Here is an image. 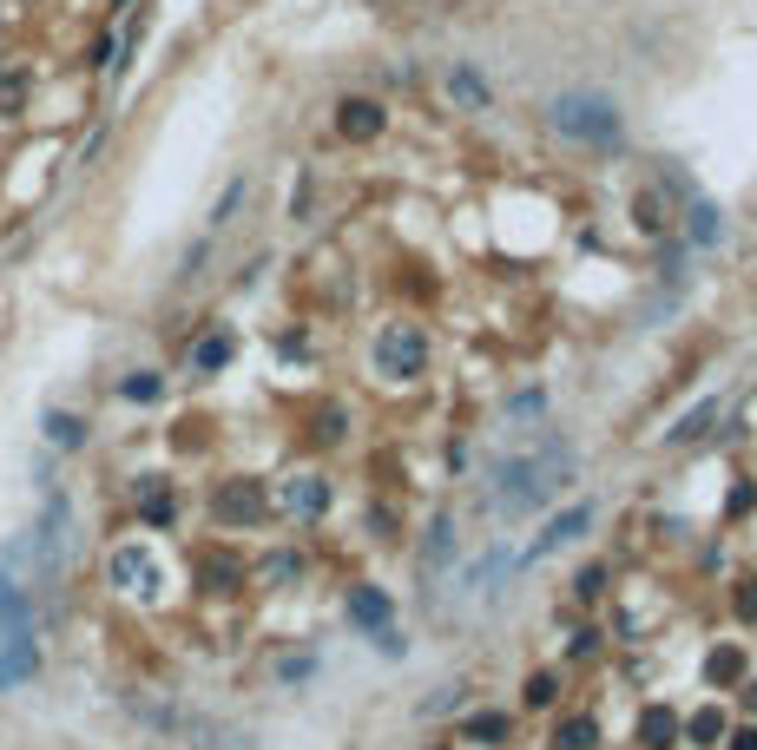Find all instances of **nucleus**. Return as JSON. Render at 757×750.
<instances>
[{
	"label": "nucleus",
	"mask_w": 757,
	"mask_h": 750,
	"mask_svg": "<svg viewBox=\"0 0 757 750\" xmlns=\"http://www.w3.org/2000/svg\"><path fill=\"white\" fill-rule=\"evenodd\" d=\"M573 481V448L567 441H547V448H534V454H514L501 468V487H494V507H501L507 520L514 514H534L540 500H553L560 487Z\"/></svg>",
	"instance_id": "nucleus-1"
},
{
	"label": "nucleus",
	"mask_w": 757,
	"mask_h": 750,
	"mask_svg": "<svg viewBox=\"0 0 757 750\" xmlns=\"http://www.w3.org/2000/svg\"><path fill=\"white\" fill-rule=\"evenodd\" d=\"M132 718H145L152 731L178 737L185 750H257L251 731H237V724L211 718V711H185V704H158V698H126Z\"/></svg>",
	"instance_id": "nucleus-2"
},
{
	"label": "nucleus",
	"mask_w": 757,
	"mask_h": 750,
	"mask_svg": "<svg viewBox=\"0 0 757 750\" xmlns=\"http://www.w3.org/2000/svg\"><path fill=\"white\" fill-rule=\"evenodd\" d=\"M547 125L560 132V139H573V145H593V152H619L626 145V119H619V106L606 93H560L547 106Z\"/></svg>",
	"instance_id": "nucleus-3"
},
{
	"label": "nucleus",
	"mask_w": 757,
	"mask_h": 750,
	"mask_svg": "<svg viewBox=\"0 0 757 750\" xmlns=\"http://www.w3.org/2000/svg\"><path fill=\"white\" fill-rule=\"evenodd\" d=\"M343 612H349V625H363L382 652H402V639H395V606H389V593H382V586H349Z\"/></svg>",
	"instance_id": "nucleus-4"
},
{
	"label": "nucleus",
	"mask_w": 757,
	"mask_h": 750,
	"mask_svg": "<svg viewBox=\"0 0 757 750\" xmlns=\"http://www.w3.org/2000/svg\"><path fill=\"white\" fill-rule=\"evenodd\" d=\"M422 362H428V343H422V329H382L376 336V369L382 375H402V382H409V375H422Z\"/></svg>",
	"instance_id": "nucleus-5"
},
{
	"label": "nucleus",
	"mask_w": 757,
	"mask_h": 750,
	"mask_svg": "<svg viewBox=\"0 0 757 750\" xmlns=\"http://www.w3.org/2000/svg\"><path fill=\"white\" fill-rule=\"evenodd\" d=\"M586 527H593V507H586V500H580V507H567V514H560V520H547V533H540L534 547H527V560H547L553 547H567L573 533H586Z\"/></svg>",
	"instance_id": "nucleus-6"
},
{
	"label": "nucleus",
	"mask_w": 757,
	"mask_h": 750,
	"mask_svg": "<svg viewBox=\"0 0 757 750\" xmlns=\"http://www.w3.org/2000/svg\"><path fill=\"white\" fill-rule=\"evenodd\" d=\"M336 125H343V139H376L389 119H382L376 99H343V106H336Z\"/></svg>",
	"instance_id": "nucleus-7"
},
{
	"label": "nucleus",
	"mask_w": 757,
	"mask_h": 750,
	"mask_svg": "<svg viewBox=\"0 0 757 750\" xmlns=\"http://www.w3.org/2000/svg\"><path fill=\"white\" fill-rule=\"evenodd\" d=\"M448 560H455V520H435L428 527V547H422V579H442L448 573Z\"/></svg>",
	"instance_id": "nucleus-8"
},
{
	"label": "nucleus",
	"mask_w": 757,
	"mask_h": 750,
	"mask_svg": "<svg viewBox=\"0 0 757 750\" xmlns=\"http://www.w3.org/2000/svg\"><path fill=\"white\" fill-rule=\"evenodd\" d=\"M257 514H264V494H257V487L251 481H244V487H218V520H231V527H237V520H257Z\"/></svg>",
	"instance_id": "nucleus-9"
},
{
	"label": "nucleus",
	"mask_w": 757,
	"mask_h": 750,
	"mask_svg": "<svg viewBox=\"0 0 757 750\" xmlns=\"http://www.w3.org/2000/svg\"><path fill=\"white\" fill-rule=\"evenodd\" d=\"M284 507H290V514H303V520H316L323 507H330V487L303 474V481H290V487H284Z\"/></svg>",
	"instance_id": "nucleus-10"
},
{
	"label": "nucleus",
	"mask_w": 757,
	"mask_h": 750,
	"mask_svg": "<svg viewBox=\"0 0 757 750\" xmlns=\"http://www.w3.org/2000/svg\"><path fill=\"white\" fill-rule=\"evenodd\" d=\"M600 744V724L586 718V711H573V718L553 724V750H593Z\"/></svg>",
	"instance_id": "nucleus-11"
},
{
	"label": "nucleus",
	"mask_w": 757,
	"mask_h": 750,
	"mask_svg": "<svg viewBox=\"0 0 757 750\" xmlns=\"http://www.w3.org/2000/svg\"><path fill=\"white\" fill-rule=\"evenodd\" d=\"M461 737H474V744H501L507 737V711H474V718L461 724Z\"/></svg>",
	"instance_id": "nucleus-12"
},
{
	"label": "nucleus",
	"mask_w": 757,
	"mask_h": 750,
	"mask_svg": "<svg viewBox=\"0 0 757 750\" xmlns=\"http://www.w3.org/2000/svg\"><path fill=\"white\" fill-rule=\"evenodd\" d=\"M718 408H725V402H718V395H705V402H698V408H692V415H685V422L672 428L665 441H692V435H705V428L718 422Z\"/></svg>",
	"instance_id": "nucleus-13"
},
{
	"label": "nucleus",
	"mask_w": 757,
	"mask_h": 750,
	"mask_svg": "<svg viewBox=\"0 0 757 750\" xmlns=\"http://www.w3.org/2000/svg\"><path fill=\"white\" fill-rule=\"evenodd\" d=\"M639 737H646L652 750H665V744H672V737H679V718H672V711H659V704H652L646 718H639Z\"/></svg>",
	"instance_id": "nucleus-14"
},
{
	"label": "nucleus",
	"mask_w": 757,
	"mask_h": 750,
	"mask_svg": "<svg viewBox=\"0 0 757 750\" xmlns=\"http://www.w3.org/2000/svg\"><path fill=\"white\" fill-rule=\"evenodd\" d=\"M448 93H455L461 106H488V86H481L468 66H455V73H448Z\"/></svg>",
	"instance_id": "nucleus-15"
},
{
	"label": "nucleus",
	"mask_w": 757,
	"mask_h": 750,
	"mask_svg": "<svg viewBox=\"0 0 757 750\" xmlns=\"http://www.w3.org/2000/svg\"><path fill=\"white\" fill-rule=\"evenodd\" d=\"M692 237L698 244H718V237H725V218H718L711 204H692Z\"/></svg>",
	"instance_id": "nucleus-16"
},
{
	"label": "nucleus",
	"mask_w": 757,
	"mask_h": 750,
	"mask_svg": "<svg viewBox=\"0 0 757 750\" xmlns=\"http://www.w3.org/2000/svg\"><path fill=\"white\" fill-rule=\"evenodd\" d=\"M112 579H119V586H132V579H152V566H145V553H119V560H112ZM132 593H139V586H132Z\"/></svg>",
	"instance_id": "nucleus-17"
},
{
	"label": "nucleus",
	"mask_w": 757,
	"mask_h": 750,
	"mask_svg": "<svg viewBox=\"0 0 757 750\" xmlns=\"http://www.w3.org/2000/svg\"><path fill=\"white\" fill-rule=\"evenodd\" d=\"M685 731H692V744H718V737H725V718H718V711H698Z\"/></svg>",
	"instance_id": "nucleus-18"
},
{
	"label": "nucleus",
	"mask_w": 757,
	"mask_h": 750,
	"mask_svg": "<svg viewBox=\"0 0 757 750\" xmlns=\"http://www.w3.org/2000/svg\"><path fill=\"white\" fill-rule=\"evenodd\" d=\"M244 198H251V185L237 178V185H231V191L218 198V211H211V224H231V218H237V204H244Z\"/></svg>",
	"instance_id": "nucleus-19"
},
{
	"label": "nucleus",
	"mask_w": 757,
	"mask_h": 750,
	"mask_svg": "<svg viewBox=\"0 0 757 750\" xmlns=\"http://www.w3.org/2000/svg\"><path fill=\"white\" fill-rule=\"evenodd\" d=\"M231 362V336H211V343H198V369H224Z\"/></svg>",
	"instance_id": "nucleus-20"
},
{
	"label": "nucleus",
	"mask_w": 757,
	"mask_h": 750,
	"mask_svg": "<svg viewBox=\"0 0 757 750\" xmlns=\"http://www.w3.org/2000/svg\"><path fill=\"white\" fill-rule=\"evenodd\" d=\"M534 415H540V395H534V389L507 402V422H534Z\"/></svg>",
	"instance_id": "nucleus-21"
},
{
	"label": "nucleus",
	"mask_w": 757,
	"mask_h": 750,
	"mask_svg": "<svg viewBox=\"0 0 757 750\" xmlns=\"http://www.w3.org/2000/svg\"><path fill=\"white\" fill-rule=\"evenodd\" d=\"M310 672H316V658H284V665H277V678H284V685H303Z\"/></svg>",
	"instance_id": "nucleus-22"
},
{
	"label": "nucleus",
	"mask_w": 757,
	"mask_h": 750,
	"mask_svg": "<svg viewBox=\"0 0 757 750\" xmlns=\"http://www.w3.org/2000/svg\"><path fill=\"white\" fill-rule=\"evenodd\" d=\"M738 672H744L738 652H718V658H711V685H718V678H738Z\"/></svg>",
	"instance_id": "nucleus-23"
},
{
	"label": "nucleus",
	"mask_w": 757,
	"mask_h": 750,
	"mask_svg": "<svg viewBox=\"0 0 757 750\" xmlns=\"http://www.w3.org/2000/svg\"><path fill=\"white\" fill-rule=\"evenodd\" d=\"M47 428H53V441H66V448H73V441H79V422H73V415H53Z\"/></svg>",
	"instance_id": "nucleus-24"
},
{
	"label": "nucleus",
	"mask_w": 757,
	"mask_h": 750,
	"mask_svg": "<svg viewBox=\"0 0 757 750\" xmlns=\"http://www.w3.org/2000/svg\"><path fill=\"white\" fill-rule=\"evenodd\" d=\"M126 395H132V402H152V395H158V382H152V375H132V382H126Z\"/></svg>",
	"instance_id": "nucleus-25"
},
{
	"label": "nucleus",
	"mask_w": 757,
	"mask_h": 750,
	"mask_svg": "<svg viewBox=\"0 0 757 750\" xmlns=\"http://www.w3.org/2000/svg\"><path fill=\"white\" fill-rule=\"evenodd\" d=\"M738 619H757V579H744V593H738Z\"/></svg>",
	"instance_id": "nucleus-26"
},
{
	"label": "nucleus",
	"mask_w": 757,
	"mask_h": 750,
	"mask_svg": "<svg viewBox=\"0 0 757 750\" xmlns=\"http://www.w3.org/2000/svg\"><path fill=\"white\" fill-rule=\"evenodd\" d=\"M527 698H534V704H553V678H547V672H540V678H534V685H527Z\"/></svg>",
	"instance_id": "nucleus-27"
},
{
	"label": "nucleus",
	"mask_w": 757,
	"mask_h": 750,
	"mask_svg": "<svg viewBox=\"0 0 757 750\" xmlns=\"http://www.w3.org/2000/svg\"><path fill=\"white\" fill-rule=\"evenodd\" d=\"M731 750H757V731H738V737H731Z\"/></svg>",
	"instance_id": "nucleus-28"
}]
</instances>
